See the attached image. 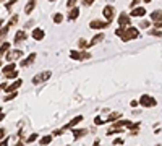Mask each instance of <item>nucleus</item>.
<instances>
[{
	"label": "nucleus",
	"mask_w": 162,
	"mask_h": 146,
	"mask_svg": "<svg viewBox=\"0 0 162 146\" xmlns=\"http://www.w3.org/2000/svg\"><path fill=\"white\" fill-rule=\"evenodd\" d=\"M138 36H139V31H138L136 28H126L123 29V34H122V41H125V42H128V41H133V39H138Z\"/></svg>",
	"instance_id": "nucleus-1"
},
{
	"label": "nucleus",
	"mask_w": 162,
	"mask_h": 146,
	"mask_svg": "<svg viewBox=\"0 0 162 146\" xmlns=\"http://www.w3.org/2000/svg\"><path fill=\"white\" fill-rule=\"evenodd\" d=\"M50 75H52V72L50 70H47V72H41V73H37L36 76L32 78V85H39V83H44V81H47L49 78H50Z\"/></svg>",
	"instance_id": "nucleus-2"
},
{
	"label": "nucleus",
	"mask_w": 162,
	"mask_h": 146,
	"mask_svg": "<svg viewBox=\"0 0 162 146\" xmlns=\"http://www.w3.org/2000/svg\"><path fill=\"white\" fill-rule=\"evenodd\" d=\"M138 102H139L143 107H154V105L157 104V102H156V99H154V97H151L149 94H143L141 99H139Z\"/></svg>",
	"instance_id": "nucleus-3"
},
{
	"label": "nucleus",
	"mask_w": 162,
	"mask_h": 146,
	"mask_svg": "<svg viewBox=\"0 0 162 146\" xmlns=\"http://www.w3.org/2000/svg\"><path fill=\"white\" fill-rule=\"evenodd\" d=\"M102 13H104L105 21H109V23L113 20V18H115V8H113L112 5H105L104 10H102Z\"/></svg>",
	"instance_id": "nucleus-4"
},
{
	"label": "nucleus",
	"mask_w": 162,
	"mask_h": 146,
	"mask_svg": "<svg viewBox=\"0 0 162 146\" xmlns=\"http://www.w3.org/2000/svg\"><path fill=\"white\" fill-rule=\"evenodd\" d=\"M130 23H131V16H130V15L122 13V15L118 16V24H120V28H123V29L130 28Z\"/></svg>",
	"instance_id": "nucleus-5"
},
{
	"label": "nucleus",
	"mask_w": 162,
	"mask_h": 146,
	"mask_svg": "<svg viewBox=\"0 0 162 146\" xmlns=\"http://www.w3.org/2000/svg\"><path fill=\"white\" fill-rule=\"evenodd\" d=\"M109 21H101V20H93L89 23V28L91 29H102V28H107L109 26Z\"/></svg>",
	"instance_id": "nucleus-6"
},
{
	"label": "nucleus",
	"mask_w": 162,
	"mask_h": 146,
	"mask_svg": "<svg viewBox=\"0 0 162 146\" xmlns=\"http://www.w3.org/2000/svg\"><path fill=\"white\" fill-rule=\"evenodd\" d=\"M21 57H23V52H21L20 49H16V50H12V52L7 54V60L12 63L13 60H16V59H21Z\"/></svg>",
	"instance_id": "nucleus-7"
},
{
	"label": "nucleus",
	"mask_w": 162,
	"mask_h": 146,
	"mask_svg": "<svg viewBox=\"0 0 162 146\" xmlns=\"http://www.w3.org/2000/svg\"><path fill=\"white\" fill-rule=\"evenodd\" d=\"M44 37H45V31L42 28L32 29V39H34V41H42Z\"/></svg>",
	"instance_id": "nucleus-8"
},
{
	"label": "nucleus",
	"mask_w": 162,
	"mask_h": 146,
	"mask_svg": "<svg viewBox=\"0 0 162 146\" xmlns=\"http://www.w3.org/2000/svg\"><path fill=\"white\" fill-rule=\"evenodd\" d=\"M146 15V8L144 7H136L131 10V13H130V16H138V18H141V16Z\"/></svg>",
	"instance_id": "nucleus-9"
},
{
	"label": "nucleus",
	"mask_w": 162,
	"mask_h": 146,
	"mask_svg": "<svg viewBox=\"0 0 162 146\" xmlns=\"http://www.w3.org/2000/svg\"><path fill=\"white\" fill-rule=\"evenodd\" d=\"M34 60H36V54H29V55H28V59H24V60L21 62L20 65L23 67V68H28V67H29V65H31Z\"/></svg>",
	"instance_id": "nucleus-10"
},
{
	"label": "nucleus",
	"mask_w": 162,
	"mask_h": 146,
	"mask_svg": "<svg viewBox=\"0 0 162 146\" xmlns=\"http://www.w3.org/2000/svg\"><path fill=\"white\" fill-rule=\"evenodd\" d=\"M21 85H23V80H16L15 83H12V85L8 86V88L5 89V91H7V93H10V94H12V93H15V91H16V89H18V88H20Z\"/></svg>",
	"instance_id": "nucleus-11"
},
{
	"label": "nucleus",
	"mask_w": 162,
	"mask_h": 146,
	"mask_svg": "<svg viewBox=\"0 0 162 146\" xmlns=\"http://www.w3.org/2000/svg\"><path fill=\"white\" fill-rule=\"evenodd\" d=\"M26 39V32L23 31V29H18L16 31V34H15V44H20V42H23V41Z\"/></svg>",
	"instance_id": "nucleus-12"
},
{
	"label": "nucleus",
	"mask_w": 162,
	"mask_h": 146,
	"mask_svg": "<svg viewBox=\"0 0 162 146\" xmlns=\"http://www.w3.org/2000/svg\"><path fill=\"white\" fill-rule=\"evenodd\" d=\"M81 120H83V115H76V117L73 118V120L70 122V123H67V125L63 127V130H67V128H73V127L76 125V123H80Z\"/></svg>",
	"instance_id": "nucleus-13"
},
{
	"label": "nucleus",
	"mask_w": 162,
	"mask_h": 146,
	"mask_svg": "<svg viewBox=\"0 0 162 146\" xmlns=\"http://www.w3.org/2000/svg\"><path fill=\"white\" fill-rule=\"evenodd\" d=\"M151 20L156 23V21H162V10H154L151 13Z\"/></svg>",
	"instance_id": "nucleus-14"
},
{
	"label": "nucleus",
	"mask_w": 162,
	"mask_h": 146,
	"mask_svg": "<svg viewBox=\"0 0 162 146\" xmlns=\"http://www.w3.org/2000/svg\"><path fill=\"white\" fill-rule=\"evenodd\" d=\"M84 135H88V130H83V128H76V130H73V136H75V140H78V138L81 136H84Z\"/></svg>",
	"instance_id": "nucleus-15"
},
{
	"label": "nucleus",
	"mask_w": 162,
	"mask_h": 146,
	"mask_svg": "<svg viewBox=\"0 0 162 146\" xmlns=\"http://www.w3.org/2000/svg\"><path fill=\"white\" fill-rule=\"evenodd\" d=\"M15 70H16V65L15 63H8V65H5L3 68H2V72H3V75H8V73L15 72Z\"/></svg>",
	"instance_id": "nucleus-16"
},
{
	"label": "nucleus",
	"mask_w": 162,
	"mask_h": 146,
	"mask_svg": "<svg viewBox=\"0 0 162 146\" xmlns=\"http://www.w3.org/2000/svg\"><path fill=\"white\" fill-rule=\"evenodd\" d=\"M34 8H36V2H28L26 7H24V13H26V15H31Z\"/></svg>",
	"instance_id": "nucleus-17"
},
{
	"label": "nucleus",
	"mask_w": 162,
	"mask_h": 146,
	"mask_svg": "<svg viewBox=\"0 0 162 146\" xmlns=\"http://www.w3.org/2000/svg\"><path fill=\"white\" fill-rule=\"evenodd\" d=\"M8 50H10V42H3V44L0 45V57L7 55Z\"/></svg>",
	"instance_id": "nucleus-18"
},
{
	"label": "nucleus",
	"mask_w": 162,
	"mask_h": 146,
	"mask_svg": "<svg viewBox=\"0 0 162 146\" xmlns=\"http://www.w3.org/2000/svg\"><path fill=\"white\" fill-rule=\"evenodd\" d=\"M78 15H80V10H78V8H73V10H70V13H68V20L75 21L78 18Z\"/></svg>",
	"instance_id": "nucleus-19"
},
{
	"label": "nucleus",
	"mask_w": 162,
	"mask_h": 146,
	"mask_svg": "<svg viewBox=\"0 0 162 146\" xmlns=\"http://www.w3.org/2000/svg\"><path fill=\"white\" fill-rule=\"evenodd\" d=\"M50 141H52V135H47V136H42V138L39 140V145H41V146H47Z\"/></svg>",
	"instance_id": "nucleus-20"
},
{
	"label": "nucleus",
	"mask_w": 162,
	"mask_h": 146,
	"mask_svg": "<svg viewBox=\"0 0 162 146\" xmlns=\"http://www.w3.org/2000/svg\"><path fill=\"white\" fill-rule=\"evenodd\" d=\"M102 39H104V34H102V32H99V34H96V36L93 37V41L89 42V45H94V44H97V42H101Z\"/></svg>",
	"instance_id": "nucleus-21"
},
{
	"label": "nucleus",
	"mask_w": 162,
	"mask_h": 146,
	"mask_svg": "<svg viewBox=\"0 0 162 146\" xmlns=\"http://www.w3.org/2000/svg\"><path fill=\"white\" fill-rule=\"evenodd\" d=\"M70 57H71V59H75V60H83V52L71 50V52H70Z\"/></svg>",
	"instance_id": "nucleus-22"
},
{
	"label": "nucleus",
	"mask_w": 162,
	"mask_h": 146,
	"mask_svg": "<svg viewBox=\"0 0 162 146\" xmlns=\"http://www.w3.org/2000/svg\"><path fill=\"white\" fill-rule=\"evenodd\" d=\"M16 23H18V15H13V16H12V20H10V21L7 23V28L10 29V28L13 26V24H16Z\"/></svg>",
	"instance_id": "nucleus-23"
},
{
	"label": "nucleus",
	"mask_w": 162,
	"mask_h": 146,
	"mask_svg": "<svg viewBox=\"0 0 162 146\" xmlns=\"http://www.w3.org/2000/svg\"><path fill=\"white\" fill-rule=\"evenodd\" d=\"M118 117H120V114L113 112V114H110V115H109V118H105V122H113V120H117Z\"/></svg>",
	"instance_id": "nucleus-24"
},
{
	"label": "nucleus",
	"mask_w": 162,
	"mask_h": 146,
	"mask_svg": "<svg viewBox=\"0 0 162 146\" xmlns=\"http://www.w3.org/2000/svg\"><path fill=\"white\" fill-rule=\"evenodd\" d=\"M62 21H63V16H62L60 13L54 15V23H62Z\"/></svg>",
	"instance_id": "nucleus-25"
},
{
	"label": "nucleus",
	"mask_w": 162,
	"mask_h": 146,
	"mask_svg": "<svg viewBox=\"0 0 162 146\" xmlns=\"http://www.w3.org/2000/svg\"><path fill=\"white\" fill-rule=\"evenodd\" d=\"M7 32H8V28H7V26H3V28L0 29V41H2L5 36H7Z\"/></svg>",
	"instance_id": "nucleus-26"
},
{
	"label": "nucleus",
	"mask_w": 162,
	"mask_h": 146,
	"mask_svg": "<svg viewBox=\"0 0 162 146\" xmlns=\"http://www.w3.org/2000/svg\"><path fill=\"white\" fill-rule=\"evenodd\" d=\"M18 76V72H12V73H8V75H5V78H7V80H13V78H16Z\"/></svg>",
	"instance_id": "nucleus-27"
},
{
	"label": "nucleus",
	"mask_w": 162,
	"mask_h": 146,
	"mask_svg": "<svg viewBox=\"0 0 162 146\" xmlns=\"http://www.w3.org/2000/svg\"><path fill=\"white\" fill-rule=\"evenodd\" d=\"M16 94H18V93H12V94H8V96H5V97H3V101H5V102H7V101H12V99H15V97H16Z\"/></svg>",
	"instance_id": "nucleus-28"
},
{
	"label": "nucleus",
	"mask_w": 162,
	"mask_h": 146,
	"mask_svg": "<svg viewBox=\"0 0 162 146\" xmlns=\"http://www.w3.org/2000/svg\"><path fill=\"white\" fill-rule=\"evenodd\" d=\"M78 45H80L81 49H84V47H88L89 44H88V42H86L84 39H80V41H78Z\"/></svg>",
	"instance_id": "nucleus-29"
},
{
	"label": "nucleus",
	"mask_w": 162,
	"mask_h": 146,
	"mask_svg": "<svg viewBox=\"0 0 162 146\" xmlns=\"http://www.w3.org/2000/svg\"><path fill=\"white\" fill-rule=\"evenodd\" d=\"M67 7H68L70 10H73V8H76V2H75V0H70L68 3H67Z\"/></svg>",
	"instance_id": "nucleus-30"
},
{
	"label": "nucleus",
	"mask_w": 162,
	"mask_h": 146,
	"mask_svg": "<svg viewBox=\"0 0 162 146\" xmlns=\"http://www.w3.org/2000/svg\"><path fill=\"white\" fill-rule=\"evenodd\" d=\"M149 34H151V36H159V37H162V31H156V29H154V31H149Z\"/></svg>",
	"instance_id": "nucleus-31"
},
{
	"label": "nucleus",
	"mask_w": 162,
	"mask_h": 146,
	"mask_svg": "<svg viewBox=\"0 0 162 146\" xmlns=\"http://www.w3.org/2000/svg\"><path fill=\"white\" fill-rule=\"evenodd\" d=\"M34 140H37V135L36 133H32V135H29V138H28V143H32Z\"/></svg>",
	"instance_id": "nucleus-32"
},
{
	"label": "nucleus",
	"mask_w": 162,
	"mask_h": 146,
	"mask_svg": "<svg viewBox=\"0 0 162 146\" xmlns=\"http://www.w3.org/2000/svg\"><path fill=\"white\" fill-rule=\"evenodd\" d=\"M148 26H149V21H148V20L141 21V24H139V28H148Z\"/></svg>",
	"instance_id": "nucleus-33"
},
{
	"label": "nucleus",
	"mask_w": 162,
	"mask_h": 146,
	"mask_svg": "<svg viewBox=\"0 0 162 146\" xmlns=\"http://www.w3.org/2000/svg\"><path fill=\"white\" fill-rule=\"evenodd\" d=\"M5 135H7V130H5V128H0V140H2V138H5Z\"/></svg>",
	"instance_id": "nucleus-34"
},
{
	"label": "nucleus",
	"mask_w": 162,
	"mask_h": 146,
	"mask_svg": "<svg viewBox=\"0 0 162 146\" xmlns=\"http://www.w3.org/2000/svg\"><path fill=\"white\" fill-rule=\"evenodd\" d=\"M122 143H123V138H117V140L113 141V145H115V146H118V145H122Z\"/></svg>",
	"instance_id": "nucleus-35"
},
{
	"label": "nucleus",
	"mask_w": 162,
	"mask_h": 146,
	"mask_svg": "<svg viewBox=\"0 0 162 146\" xmlns=\"http://www.w3.org/2000/svg\"><path fill=\"white\" fill-rule=\"evenodd\" d=\"M154 28H157V29H162V21H156V23H154Z\"/></svg>",
	"instance_id": "nucleus-36"
},
{
	"label": "nucleus",
	"mask_w": 162,
	"mask_h": 146,
	"mask_svg": "<svg viewBox=\"0 0 162 146\" xmlns=\"http://www.w3.org/2000/svg\"><path fill=\"white\" fill-rule=\"evenodd\" d=\"M93 2H94V0H84V2H83V5H86V7H91V5H93Z\"/></svg>",
	"instance_id": "nucleus-37"
},
{
	"label": "nucleus",
	"mask_w": 162,
	"mask_h": 146,
	"mask_svg": "<svg viewBox=\"0 0 162 146\" xmlns=\"http://www.w3.org/2000/svg\"><path fill=\"white\" fill-rule=\"evenodd\" d=\"M0 146H8V136L5 138V140H2V141H0Z\"/></svg>",
	"instance_id": "nucleus-38"
},
{
	"label": "nucleus",
	"mask_w": 162,
	"mask_h": 146,
	"mask_svg": "<svg viewBox=\"0 0 162 146\" xmlns=\"http://www.w3.org/2000/svg\"><path fill=\"white\" fill-rule=\"evenodd\" d=\"M83 59H91V54H89V52H84V50H83Z\"/></svg>",
	"instance_id": "nucleus-39"
},
{
	"label": "nucleus",
	"mask_w": 162,
	"mask_h": 146,
	"mask_svg": "<svg viewBox=\"0 0 162 146\" xmlns=\"http://www.w3.org/2000/svg\"><path fill=\"white\" fill-rule=\"evenodd\" d=\"M131 8H136L138 7V0H135V2H131V5H130Z\"/></svg>",
	"instance_id": "nucleus-40"
},
{
	"label": "nucleus",
	"mask_w": 162,
	"mask_h": 146,
	"mask_svg": "<svg viewBox=\"0 0 162 146\" xmlns=\"http://www.w3.org/2000/svg\"><path fill=\"white\" fill-rule=\"evenodd\" d=\"M8 86H7V83H2V85H0V91H2V89H7Z\"/></svg>",
	"instance_id": "nucleus-41"
},
{
	"label": "nucleus",
	"mask_w": 162,
	"mask_h": 146,
	"mask_svg": "<svg viewBox=\"0 0 162 146\" xmlns=\"http://www.w3.org/2000/svg\"><path fill=\"white\" fill-rule=\"evenodd\" d=\"M136 105H139V102H138V101H131V107H136Z\"/></svg>",
	"instance_id": "nucleus-42"
},
{
	"label": "nucleus",
	"mask_w": 162,
	"mask_h": 146,
	"mask_svg": "<svg viewBox=\"0 0 162 146\" xmlns=\"http://www.w3.org/2000/svg\"><path fill=\"white\" fill-rule=\"evenodd\" d=\"M93 146H101V145H99V140H96V141H94V145Z\"/></svg>",
	"instance_id": "nucleus-43"
},
{
	"label": "nucleus",
	"mask_w": 162,
	"mask_h": 146,
	"mask_svg": "<svg viewBox=\"0 0 162 146\" xmlns=\"http://www.w3.org/2000/svg\"><path fill=\"white\" fill-rule=\"evenodd\" d=\"M2 24H3V20H2V18H0V26H2Z\"/></svg>",
	"instance_id": "nucleus-44"
},
{
	"label": "nucleus",
	"mask_w": 162,
	"mask_h": 146,
	"mask_svg": "<svg viewBox=\"0 0 162 146\" xmlns=\"http://www.w3.org/2000/svg\"><path fill=\"white\" fill-rule=\"evenodd\" d=\"M2 114H3V112H2V109H0V115H2Z\"/></svg>",
	"instance_id": "nucleus-45"
},
{
	"label": "nucleus",
	"mask_w": 162,
	"mask_h": 146,
	"mask_svg": "<svg viewBox=\"0 0 162 146\" xmlns=\"http://www.w3.org/2000/svg\"><path fill=\"white\" fill-rule=\"evenodd\" d=\"M0 67H2V60H0Z\"/></svg>",
	"instance_id": "nucleus-46"
}]
</instances>
